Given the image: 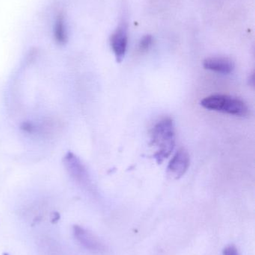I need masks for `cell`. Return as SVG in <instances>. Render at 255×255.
<instances>
[{"mask_svg": "<svg viewBox=\"0 0 255 255\" xmlns=\"http://www.w3.org/2000/svg\"><path fill=\"white\" fill-rule=\"evenodd\" d=\"M151 145L157 148L154 157L158 164L171 155L175 146V126L171 118H164L156 124L151 132Z\"/></svg>", "mask_w": 255, "mask_h": 255, "instance_id": "cell-1", "label": "cell"}, {"mask_svg": "<svg viewBox=\"0 0 255 255\" xmlns=\"http://www.w3.org/2000/svg\"><path fill=\"white\" fill-rule=\"evenodd\" d=\"M201 105L208 110L223 112L234 116L244 117L249 113L248 106L243 100L229 96H210L204 99Z\"/></svg>", "mask_w": 255, "mask_h": 255, "instance_id": "cell-2", "label": "cell"}, {"mask_svg": "<svg viewBox=\"0 0 255 255\" xmlns=\"http://www.w3.org/2000/svg\"><path fill=\"white\" fill-rule=\"evenodd\" d=\"M73 235L75 239L84 248L96 254H103L106 247L103 243L89 231L79 226L73 227Z\"/></svg>", "mask_w": 255, "mask_h": 255, "instance_id": "cell-3", "label": "cell"}, {"mask_svg": "<svg viewBox=\"0 0 255 255\" xmlns=\"http://www.w3.org/2000/svg\"><path fill=\"white\" fill-rule=\"evenodd\" d=\"M110 45L117 62L121 63L125 56L128 45V33L125 22H122L111 36Z\"/></svg>", "mask_w": 255, "mask_h": 255, "instance_id": "cell-4", "label": "cell"}, {"mask_svg": "<svg viewBox=\"0 0 255 255\" xmlns=\"http://www.w3.org/2000/svg\"><path fill=\"white\" fill-rule=\"evenodd\" d=\"M190 164L189 153L185 148H180L169 162L167 168L168 175L174 179H179L188 170Z\"/></svg>", "mask_w": 255, "mask_h": 255, "instance_id": "cell-5", "label": "cell"}, {"mask_svg": "<svg viewBox=\"0 0 255 255\" xmlns=\"http://www.w3.org/2000/svg\"><path fill=\"white\" fill-rule=\"evenodd\" d=\"M64 164L68 173L75 180L80 184H85L87 178L86 171L77 157L69 152L64 157Z\"/></svg>", "mask_w": 255, "mask_h": 255, "instance_id": "cell-6", "label": "cell"}, {"mask_svg": "<svg viewBox=\"0 0 255 255\" xmlns=\"http://www.w3.org/2000/svg\"><path fill=\"white\" fill-rule=\"evenodd\" d=\"M204 67L207 70L223 73V74H230L235 69V64L232 60L223 57H214L208 58L204 61Z\"/></svg>", "mask_w": 255, "mask_h": 255, "instance_id": "cell-7", "label": "cell"}, {"mask_svg": "<svg viewBox=\"0 0 255 255\" xmlns=\"http://www.w3.org/2000/svg\"><path fill=\"white\" fill-rule=\"evenodd\" d=\"M53 33L54 38L57 43L59 44H64L67 42V31H66L65 23H64V16L62 14H60L55 20Z\"/></svg>", "mask_w": 255, "mask_h": 255, "instance_id": "cell-8", "label": "cell"}, {"mask_svg": "<svg viewBox=\"0 0 255 255\" xmlns=\"http://www.w3.org/2000/svg\"><path fill=\"white\" fill-rule=\"evenodd\" d=\"M153 44V37L150 34L144 36L139 42V48L141 52H147Z\"/></svg>", "mask_w": 255, "mask_h": 255, "instance_id": "cell-9", "label": "cell"}, {"mask_svg": "<svg viewBox=\"0 0 255 255\" xmlns=\"http://www.w3.org/2000/svg\"><path fill=\"white\" fill-rule=\"evenodd\" d=\"M223 255H239V254H238V250L235 247H229L225 249Z\"/></svg>", "mask_w": 255, "mask_h": 255, "instance_id": "cell-10", "label": "cell"}, {"mask_svg": "<svg viewBox=\"0 0 255 255\" xmlns=\"http://www.w3.org/2000/svg\"><path fill=\"white\" fill-rule=\"evenodd\" d=\"M249 84H250L251 86L254 87L255 85V73H252L251 76H250L249 78Z\"/></svg>", "mask_w": 255, "mask_h": 255, "instance_id": "cell-11", "label": "cell"}, {"mask_svg": "<svg viewBox=\"0 0 255 255\" xmlns=\"http://www.w3.org/2000/svg\"><path fill=\"white\" fill-rule=\"evenodd\" d=\"M2 255H9L7 253H3Z\"/></svg>", "mask_w": 255, "mask_h": 255, "instance_id": "cell-12", "label": "cell"}]
</instances>
